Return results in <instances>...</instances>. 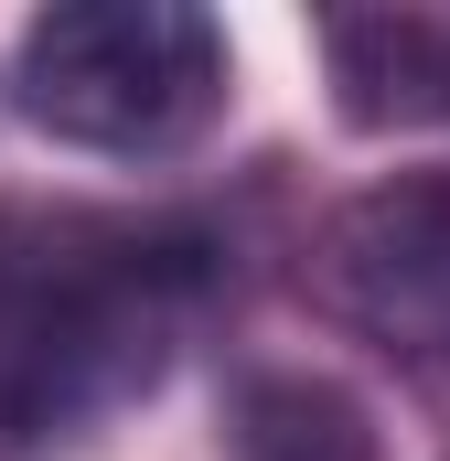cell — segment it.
I'll return each mask as SVG.
<instances>
[{
    "label": "cell",
    "instance_id": "obj_4",
    "mask_svg": "<svg viewBox=\"0 0 450 461\" xmlns=\"http://www.w3.org/2000/svg\"><path fill=\"white\" fill-rule=\"evenodd\" d=\"M322 76L343 129H440L450 11H322Z\"/></svg>",
    "mask_w": 450,
    "mask_h": 461
},
{
    "label": "cell",
    "instance_id": "obj_1",
    "mask_svg": "<svg viewBox=\"0 0 450 461\" xmlns=\"http://www.w3.org/2000/svg\"><path fill=\"white\" fill-rule=\"evenodd\" d=\"M215 290V247L161 215L11 204L0 215V451L76 440L161 386L194 301Z\"/></svg>",
    "mask_w": 450,
    "mask_h": 461
},
{
    "label": "cell",
    "instance_id": "obj_5",
    "mask_svg": "<svg viewBox=\"0 0 450 461\" xmlns=\"http://www.w3.org/2000/svg\"><path fill=\"white\" fill-rule=\"evenodd\" d=\"M225 461H386L375 408L322 365H257L225 397Z\"/></svg>",
    "mask_w": 450,
    "mask_h": 461
},
{
    "label": "cell",
    "instance_id": "obj_2",
    "mask_svg": "<svg viewBox=\"0 0 450 461\" xmlns=\"http://www.w3.org/2000/svg\"><path fill=\"white\" fill-rule=\"evenodd\" d=\"M215 11L194 0H54L11 43V108L97 161H172L225 118Z\"/></svg>",
    "mask_w": 450,
    "mask_h": 461
},
{
    "label": "cell",
    "instance_id": "obj_3",
    "mask_svg": "<svg viewBox=\"0 0 450 461\" xmlns=\"http://www.w3.org/2000/svg\"><path fill=\"white\" fill-rule=\"evenodd\" d=\"M311 290L375 354L440 375L450 365V161L386 172L354 204H333V226L311 236Z\"/></svg>",
    "mask_w": 450,
    "mask_h": 461
}]
</instances>
